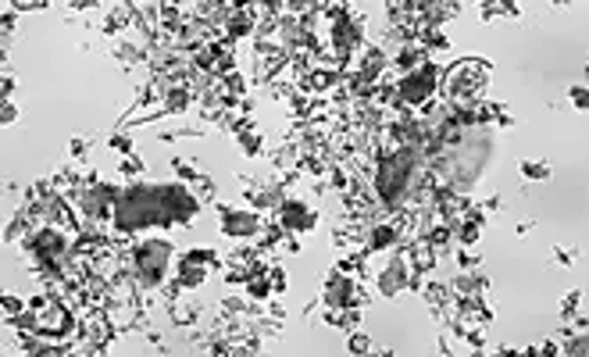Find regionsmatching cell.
I'll return each instance as SVG.
<instances>
[{"label": "cell", "mask_w": 589, "mask_h": 357, "mask_svg": "<svg viewBox=\"0 0 589 357\" xmlns=\"http://www.w3.org/2000/svg\"><path fill=\"white\" fill-rule=\"evenodd\" d=\"M412 172H415L412 155L390 158V164H386V169H382V175H379L382 197H386V200H401V197H404V189H407V183H412Z\"/></svg>", "instance_id": "1"}]
</instances>
